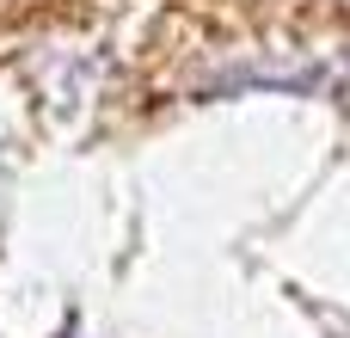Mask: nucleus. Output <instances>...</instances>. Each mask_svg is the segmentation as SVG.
I'll use <instances>...</instances> for the list:
<instances>
[]
</instances>
